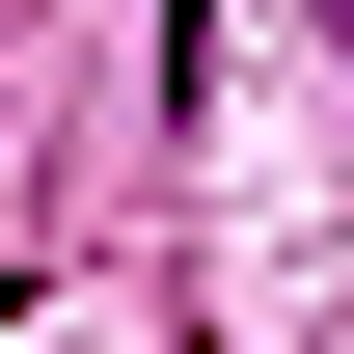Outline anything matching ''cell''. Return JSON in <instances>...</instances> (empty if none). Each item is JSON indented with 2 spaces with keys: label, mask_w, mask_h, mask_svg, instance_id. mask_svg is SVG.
<instances>
[{
  "label": "cell",
  "mask_w": 354,
  "mask_h": 354,
  "mask_svg": "<svg viewBox=\"0 0 354 354\" xmlns=\"http://www.w3.org/2000/svg\"><path fill=\"white\" fill-rule=\"evenodd\" d=\"M327 28H354V0H327Z\"/></svg>",
  "instance_id": "6da1fadb"
}]
</instances>
